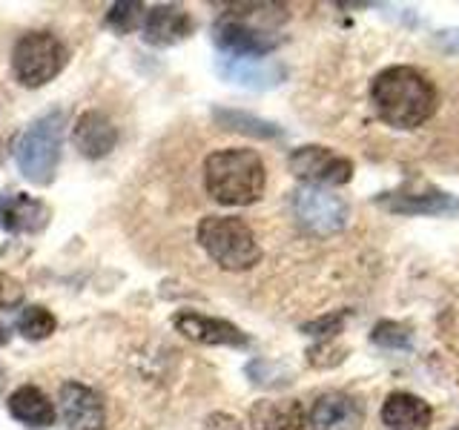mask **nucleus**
Returning a JSON list of instances; mask_svg holds the SVG:
<instances>
[{"label": "nucleus", "mask_w": 459, "mask_h": 430, "mask_svg": "<svg viewBox=\"0 0 459 430\" xmlns=\"http://www.w3.org/2000/svg\"><path fill=\"white\" fill-rule=\"evenodd\" d=\"M290 207L301 229L310 236H333L348 224V204L336 193L322 190V186H299L290 195Z\"/></svg>", "instance_id": "nucleus-7"}, {"label": "nucleus", "mask_w": 459, "mask_h": 430, "mask_svg": "<svg viewBox=\"0 0 459 430\" xmlns=\"http://www.w3.org/2000/svg\"><path fill=\"white\" fill-rule=\"evenodd\" d=\"M143 14H147V9L138 0H121V4H112L107 9V26L118 35H126L143 23Z\"/></svg>", "instance_id": "nucleus-22"}, {"label": "nucleus", "mask_w": 459, "mask_h": 430, "mask_svg": "<svg viewBox=\"0 0 459 430\" xmlns=\"http://www.w3.org/2000/svg\"><path fill=\"white\" fill-rule=\"evenodd\" d=\"M456 430H459V427H456Z\"/></svg>", "instance_id": "nucleus-29"}, {"label": "nucleus", "mask_w": 459, "mask_h": 430, "mask_svg": "<svg viewBox=\"0 0 459 430\" xmlns=\"http://www.w3.org/2000/svg\"><path fill=\"white\" fill-rule=\"evenodd\" d=\"M23 301V287L6 272H0V310H14Z\"/></svg>", "instance_id": "nucleus-25"}, {"label": "nucleus", "mask_w": 459, "mask_h": 430, "mask_svg": "<svg viewBox=\"0 0 459 430\" xmlns=\"http://www.w3.org/2000/svg\"><path fill=\"white\" fill-rule=\"evenodd\" d=\"M4 387H6V370L0 367V393H4Z\"/></svg>", "instance_id": "nucleus-27"}, {"label": "nucleus", "mask_w": 459, "mask_h": 430, "mask_svg": "<svg viewBox=\"0 0 459 430\" xmlns=\"http://www.w3.org/2000/svg\"><path fill=\"white\" fill-rule=\"evenodd\" d=\"M290 172L307 186H342L353 178V161L327 147H299L287 158Z\"/></svg>", "instance_id": "nucleus-8"}, {"label": "nucleus", "mask_w": 459, "mask_h": 430, "mask_svg": "<svg viewBox=\"0 0 459 430\" xmlns=\"http://www.w3.org/2000/svg\"><path fill=\"white\" fill-rule=\"evenodd\" d=\"M365 419L362 405L348 393H325L310 410L313 430H359Z\"/></svg>", "instance_id": "nucleus-14"}, {"label": "nucleus", "mask_w": 459, "mask_h": 430, "mask_svg": "<svg viewBox=\"0 0 459 430\" xmlns=\"http://www.w3.org/2000/svg\"><path fill=\"white\" fill-rule=\"evenodd\" d=\"M0 344H6V330H4V324H0Z\"/></svg>", "instance_id": "nucleus-28"}, {"label": "nucleus", "mask_w": 459, "mask_h": 430, "mask_svg": "<svg viewBox=\"0 0 459 430\" xmlns=\"http://www.w3.org/2000/svg\"><path fill=\"white\" fill-rule=\"evenodd\" d=\"M9 413L21 425L32 430H47L55 425V405L47 399V393L38 391L35 384H23L9 396Z\"/></svg>", "instance_id": "nucleus-17"}, {"label": "nucleus", "mask_w": 459, "mask_h": 430, "mask_svg": "<svg viewBox=\"0 0 459 430\" xmlns=\"http://www.w3.org/2000/svg\"><path fill=\"white\" fill-rule=\"evenodd\" d=\"M370 100L379 118L394 129H416L437 112L439 95L420 69L391 66L370 86Z\"/></svg>", "instance_id": "nucleus-1"}, {"label": "nucleus", "mask_w": 459, "mask_h": 430, "mask_svg": "<svg viewBox=\"0 0 459 430\" xmlns=\"http://www.w3.org/2000/svg\"><path fill=\"white\" fill-rule=\"evenodd\" d=\"M176 330L181 336L198 344H210V348H247L250 339L241 333L233 322L224 319H212V315L195 313V310H181L172 319Z\"/></svg>", "instance_id": "nucleus-10"}, {"label": "nucleus", "mask_w": 459, "mask_h": 430, "mask_svg": "<svg viewBox=\"0 0 459 430\" xmlns=\"http://www.w3.org/2000/svg\"><path fill=\"white\" fill-rule=\"evenodd\" d=\"M253 430H301L305 408L296 399H262L250 408Z\"/></svg>", "instance_id": "nucleus-16"}, {"label": "nucleus", "mask_w": 459, "mask_h": 430, "mask_svg": "<svg viewBox=\"0 0 459 430\" xmlns=\"http://www.w3.org/2000/svg\"><path fill=\"white\" fill-rule=\"evenodd\" d=\"M61 135H64V112L52 109L38 118L18 141V167L29 184L47 186L55 181L61 164Z\"/></svg>", "instance_id": "nucleus-5"}, {"label": "nucleus", "mask_w": 459, "mask_h": 430, "mask_svg": "<svg viewBox=\"0 0 459 430\" xmlns=\"http://www.w3.org/2000/svg\"><path fill=\"white\" fill-rule=\"evenodd\" d=\"M267 169L255 150H219L204 161V190L227 207H247L264 195Z\"/></svg>", "instance_id": "nucleus-3"}, {"label": "nucleus", "mask_w": 459, "mask_h": 430, "mask_svg": "<svg viewBox=\"0 0 459 430\" xmlns=\"http://www.w3.org/2000/svg\"><path fill=\"white\" fill-rule=\"evenodd\" d=\"M72 143H75V150L83 158L98 161V158H104L115 150V143H118V126H115L104 112L90 109L75 121V126H72Z\"/></svg>", "instance_id": "nucleus-13"}, {"label": "nucleus", "mask_w": 459, "mask_h": 430, "mask_svg": "<svg viewBox=\"0 0 459 430\" xmlns=\"http://www.w3.org/2000/svg\"><path fill=\"white\" fill-rule=\"evenodd\" d=\"M373 341L382 344V348H408L411 344V333L405 324L396 322H379L373 327Z\"/></svg>", "instance_id": "nucleus-23"}, {"label": "nucleus", "mask_w": 459, "mask_h": 430, "mask_svg": "<svg viewBox=\"0 0 459 430\" xmlns=\"http://www.w3.org/2000/svg\"><path fill=\"white\" fill-rule=\"evenodd\" d=\"M379 204L391 212H405V215H442V212H459V198L448 193H387L379 198Z\"/></svg>", "instance_id": "nucleus-18"}, {"label": "nucleus", "mask_w": 459, "mask_h": 430, "mask_svg": "<svg viewBox=\"0 0 459 430\" xmlns=\"http://www.w3.org/2000/svg\"><path fill=\"white\" fill-rule=\"evenodd\" d=\"M66 66V47L52 32H26L12 49L14 81L26 90H38L55 81Z\"/></svg>", "instance_id": "nucleus-6"}, {"label": "nucleus", "mask_w": 459, "mask_h": 430, "mask_svg": "<svg viewBox=\"0 0 459 430\" xmlns=\"http://www.w3.org/2000/svg\"><path fill=\"white\" fill-rule=\"evenodd\" d=\"M230 78L238 81V83H247V86H273L279 83L284 72L279 66H270V64H250V61H238L233 66L224 69Z\"/></svg>", "instance_id": "nucleus-21"}, {"label": "nucleus", "mask_w": 459, "mask_h": 430, "mask_svg": "<svg viewBox=\"0 0 459 430\" xmlns=\"http://www.w3.org/2000/svg\"><path fill=\"white\" fill-rule=\"evenodd\" d=\"M382 422L387 430H430L434 422V408L425 399L396 391L385 399L382 405Z\"/></svg>", "instance_id": "nucleus-15"}, {"label": "nucleus", "mask_w": 459, "mask_h": 430, "mask_svg": "<svg viewBox=\"0 0 459 430\" xmlns=\"http://www.w3.org/2000/svg\"><path fill=\"white\" fill-rule=\"evenodd\" d=\"M55 327H57V319L47 310V307H40V305H32V307H26L21 310L18 315V333L29 341H43V339H49L55 333Z\"/></svg>", "instance_id": "nucleus-19"}, {"label": "nucleus", "mask_w": 459, "mask_h": 430, "mask_svg": "<svg viewBox=\"0 0 459 430\" xmlns=\"http://www.w3.org/2000/svg\"><path fill=\"white\" fill-rule=\"evenodd\" d=\"M49 224V207L26 193H0V229L12 236H32Z\"/></svg>", "instance_id": "nucleus-12"}, {"label": "nucleus", "mask_w": 459, "mask_h": 430, "mask_svg": "<svg viewBox=\"0 0 459 430\" xmlns=\"http://www.w3.org/2000/svg\"><path fill=\"white\" fill-rule=\"evenodd\" d=\"M348 319V313H333V315H325V319H316V322H307L305 327V333L307 336H336L339 333V327H342V322Z\"/></svg>", "instance_id": "nucleus-24"}, {"label": "nucleus", "mask_w": 459, "mask_h": 430, "mask_svg": "<svg viewBox=\"0 0 459 430\" xmlns=\"http://www.w3.org/2000/svg\"><path fill=\"white\" fill-rule=\"evenodd\" d=\"M204 430H244V425L236 419V416L215 410V413H210L207 419H204Z\"/></svg>", "instance_id": "nucleus-26"}, {"label": "nucleus", "mask_w": 459, "mask_h": 430, "mask_svg": "<svg viewBox=\"0 0 459 430\" xmlns=\"http://www.w3.org/2000/svg\"><path fill=\"white\" fill-rule=\"evenodd\" d=\"M195 238L215 264L227 272L253 270L262 262V247H258L253 227L236 219V215H207L198 221Z\"/></svg>", "instance_id": "nucleus-4"}, {"label": "nucleus", "mask_w": 459, "mask_h": 430, "mask_svg": "<svg viewBox=\"0 0 459 430\" xmlns=\"http://www.w3.org/2000/svg\"><path fill=\"white\" fill-rule=\"evenodd\" d=\"M215 121L227 129H236V133H247L255 138H279L281 133L273 124L262 121V118H253V115H244V112H233V109H215Z\"/></svg>", "instance_id": "nucleus-20"}, {"label": "nucleus", "mask_w": 459, "mask_h": 430, "mask_svg": "<svg viewBox=\"0 0 459 430\" xmlns=\"http://www.w3.org/2000/svg\"><path fill=\"white\" fill-rule=\"evenodd\" d=\"M141 26H143V40L152 43V47H176V43L186 40L195 32L193 14L184 6H172V4L147 9Z\"/></svg>", "instance_id": "nucleus-11"}, {"label": "nucleus", "mask_w": 459, "mask_h": 430, "mask_svg": "<svg viewBox=\"0 0 459 430\" xmlns=\"http://www.w3.org/2000/svg\"><path fill=\"white\" fill-rule=\"evenodd\" d=\"M236 12H227L224 18L212 26L215 43L236 55L238 61H255L267 52H273L281 43L279 29L287 23L290 12L281 4H236L230 6Z\"/></svg>", "instance_id": "nucleus-2"}, {"label": "nucleus", "mask_w": 459, "mask_h": 430, "mask_svg": "<svg viewBox=\"0 0 459 430\" xmlns=\"http://www.w3.org/2000/svg\"><path fill=\"white\" fill-rule=\"evenodd\" d=\"M66 430H107V408L98 391L83 382H64L57 391Z\"/></svg>", "instance_id": "nucleus-9"}]
</instances>
